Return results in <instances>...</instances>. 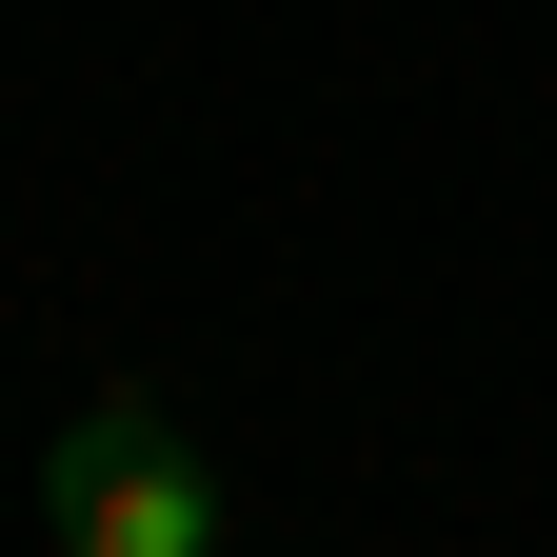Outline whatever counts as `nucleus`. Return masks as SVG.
I'll list each match as a JSON object with an SVG mask.
<instances>
[{
  "instance_id": "f257e3e1",
  "label": "nucleus",
  "mask_w": 557,
  "mask_h": 557,
  "mask_svg": "<svg viewBox=\"0 0 557 557\" xmlns=\"http://www.w3.org/2000/svg\"><path fill=\"white\" fill-rule=\"evenodd\" d=\"M40 518H60V557H220V478L160 438V398H100V418H60Z\"/></svg>"
}]
</instances>
